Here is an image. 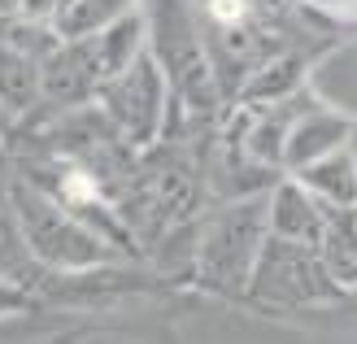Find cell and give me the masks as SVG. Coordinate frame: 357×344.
I'll return each mask as SVG.
<instances>
[{"instance_id":"6da1fadb","label":"cell","mask_w":357,"mask_h":344,"mask_svg":"<svg viewBox=\"0 0 357 344\" xmlns=\"http://www.w3.org/2000/svg\"><path fill=\"white\" fill-rule=\"evenodd\" d=\"M13 192V214H17V231L22 244L35 257V266H52V270H83V266H100L114 257V248L105 235H96L92 227H83L79 218L44 196L35 184H26L22 174L9 179Z\"/></svg>"},{"instance_id":"7a4b0ae2","label":"cell","mask_w":357,"mask_h":344,"mask_svg":"<svg viewBox=\"0 0 357 344\" xmlns=\"http://www.w3.org/2000/svg\"><path fill=\"white\" fill-rule=\"evenodd\" d=\"M166 100H170V83L162 61L149 48L135 52V61L122 70L118 79H109L96 96V114L122 135V144L131 149H149L166 122Z\"/></svg>"},{"instance_id":"3957f363","label":"cell","mask_w":357,"mask_h":344,"mask_svg":"<svg viewBox=\"0 0 357 344\" xmlns=\"http://www.w3.org/2000/svg\"><path fill=\"white\" fill-rule=\"evenodd\" d=\"M248 287H253L257 297H271V301H283V305H305V301H323V297L340 292V287L327 279L323 262H318V248L279 240L271 231H266V240H261Z\"/></svg>"},{"instance_id":"277c9868","label":"cell","mask_w":357,"mask_h":344,"mask_svg":"<svg viewBox=\"0 0 357 344\" xmlns=\"http://www.w3.org/2000/svg\"><path fill=\"white\" fill-rule=\"evenodd\" d=\"M266 231V205H236L205 240V275L218 283H248Z\"/></svg>"},{"instance_id":"5b68a950","label":"cell","mask_w":357,"mask_h":344,"mask_svg":"<svg viewBox=\"0 0 357 344\" xmlns=\"http://www.w3.org/2000/svg\"><path fill=\"white\" fill-rule=\"evenodd\" d=\"M327 214H331V205H323L310 188H301L292 179V184L275 188V196L266 201V227H271V235H279V240L318 248V240H323V231H327Z\"/></svg>"},{"instance_id":"8992f818","label":"cell","mask_w":357,"mask_h":344,"mask_svg":"<svg viewBox=\"0 0 357 344\" xmlns=\"http://www.w3.org/2000/svg\"><path fill=\"white\" fill-rule=\"evenodd\" d=\"M353 126H357L353 118L335 114V110H318V105H310V110L296 118L288 144H283V166L296 174L301 166H310V161L327 157V153H335V149H344L349 135H353Z\"/></svg>"},{"instance_id":"52a82bcc","label":"cell","mask_w":357,"mask_h":344,"mask_svg":"<svg viewBox=\"0 0 357 344\" xmlns=\"http://www.w3.org/2000/svg\"><path fill=\"white\" fill-rule=\"evenodd\" d=\"M292 179L301 188H310L318 201L331 205V209H357V166H353L349 144L327 153V157H318V161H310V166H301Z\"/></svg>"},{"instance_id":"ba28073f","label":"cell","mask_w":357,"mask_h":344,"mask_svg":"<svg viewBox=\"0 0 357 344\" xmlns=\"http://www.w3.org/2000/svg\"><path fill=\"white\" fill-rule=\"evenodd\" d=\"M40 100H44L40 61L0 40V110L9 118H17V114H31Z\"/></svg>"},{"instance_id":"9c48e42d","label":"cell","mask_w":357,"mask_h":344,"mask_svg":"<svg viewBox=\"0 0 357 344\" xmlns=\"http://www.w3.org/2000/svg\"><path fill=\"white\" fill-rule=\"evenodd\" d=\"M135 13V0H57V13H52V35L61 44L70 40H87L105 27H114L118 17Z\"/></svg>"},{"instance_id":"30bf717a","label":"cell","mask_w":357,"mask_h":344,"mask_svg":"<svg viewBox=\"0 0 357 344\" xmlns=\"http://www.w3.org/2000/svg\"><path fill=\"white\" fill-rule=\"evenodd\" d=\"M318 262H323L327 279L340 287V292H353L357 287V231H353L344 209L327 214V231H323V240H318Z\"/></svg>"},{"instance_id":"8fae6325","label":"cell","mask_w":357,"mask_h":344,"mask_svg":"<svg viewBox=\"0 0 357 344\" xmlns=\"http://www.w3.org/2000/svg\"><path fill=\"white\" fill-rule=\"evenodd\" d=\"M26 305H31V297H26V287L0 275V318H9V314H22Z\"/></svg>"},{"instance_id":"7c38bea8","label":"cell","mask_w":357,"mask_h":344,"mask_svg":"<svg viewBox=\"0 0 357 344\" xmlns=\"http://www.w3.org/2000/svg\"><path fill=\"white\" fill-rule=\"evenodd\" d=\"M305 5H318V9H331V13H357V0H305Z\"/></svg>"},{"instance_id":"4fadbf2b","label":"cell","mask_w":357,"mask_h":344,"mask_svg":"<svg viewBox=\"0 0 357 344\" xmlns=\"http://www.w3.org/2000/svg\"><path fill=\"white\" fill-rule=\"evenodd\" d=\"M349 153H353V166H357V126H353V135H349Z\"/></svg>"}]
</instances>
